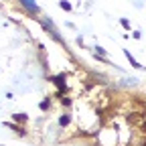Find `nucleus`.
<instances>
[{"label":"nucleus","mask_w":146,"mask_h":146,"mask_svg":"<svg viewBox=\"0 0 146 146\" xmlns=\"http://www.w3.org/2000/svg\"><path fill=\"white\" fill-rule=\"evenodd\" d=\"M23 2H25L29 8H35V0H23Z\"/></svg>","instance_id":"f257e3e1"}]
</instances>
